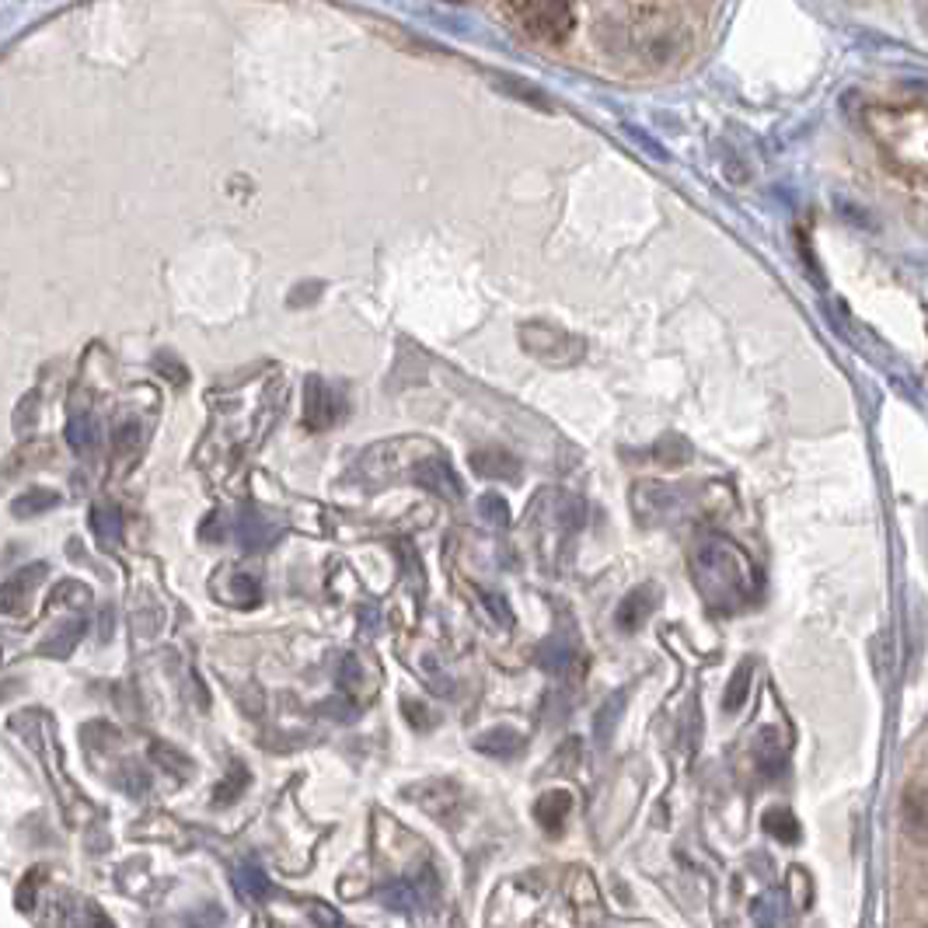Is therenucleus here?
Wrapping results in <instances>:
<instances>
[{"instance_id": "nucleus-1", "label": "nucleus", "mask_w": 928, "mask_h": 928, "mask_svg": "<svg viewBox=\"0 0 928 928\" xmlns=\"http://www.w3.org/2000/svg\"><path fill=\"white\" fill-rule=\"evenodd\" d=\"M600 43L642 70L685 63L699 39V11L677 4H615L600 11Z\"/></svg>"}, {"instance_id": "nucleus-2", "label": "nucleus", "mask_w": 928, "mask_h": 928, "mask_svg": "<svg viewBox=\"0 0 928 928\" xmlns=\"http://www.w3.org/2000/svg\"><path fill=\"white\" fill-rule=\"evenodd\" d=\"M694 583L702 597L719 611H734L743 600H751L754 576L743 551L726 538H709L694 551Z\"/></svg>"}, {"instance_id": "nucleus-3", "label": "nucleus", "mask_w": 928, "mask_h": 928, "mask_svg": "<svg viewBox=\"0 0 928 928\" xmlns=\"http://www.w3.org/2000/svg\"><path fill=\"white\" fill-rule=\"evenodd\" d=\"M521 28L527 39L542 46H562L576 28V8L556 4V0H531V4H503L496 11Z\"/></svg>"}, {"instance_id": "nucleus-4", "label": "nucleus", "mask_w": 928, "mask_h": 928, "mask_svg": "<svg viewBox=\"0 0 928 928\" xmlns=\"http://www.w3.org/2000/svg\"><path fill=\"white\" fill-rule=\"evenodd\" d=\"M521 346L545 367H573L586 356V343L580 335L551 329L545 321H534V325L521 329Z\"/></svg>"}, {"instance_id": "nucleus-5", "label": "nucleus", "mask_w": 928, "mask_h": 928, "mask_svg": "<svg viewBox=\"0 0 928 928\" xmlns=\"http://www.w3.org/2000/svg\"><path fill=\"white\" fill-rule=\"evenodd\" d=\"M346 405L335 388H329L321 378H308L305 384V426L308 430H329L343 419Z\"/></svg>"}, {"instance_id": "nucleus-6", "label": "nucleus", "mask_w": 928, "mask_h": 928, "mask_svg": "<svg viewBox=\"0 0 928 928\" xmlns=\"http://www.w3.org/2000/svg\"><path fill=\"white\" fill-rule=\"evenodd\" d=\"M904 834L918 845H928V782H912L901 796Z\"/></svg>"}, {"instance_id": "nucleus-7", "label": "nucleus", "mask_w": 928, "mask_h": 928, "mask_svg": "<svg viewBox=\"0 0 928 928\" xmlns=\"http://www.w3.org/2000/svg\"><path fill=\"white\" fill-rule=\"evenodd\" d=\"M656 604H659V591H656L653 583L635 586V591L618 604V615H615L618 629H624V632L642 629V624H646V618L656 611Z\"/></svg>"}, {"instance_id": "nucleus-8", "label": "nucleus", "mask_w": 928, "mask_h": 928, "mask_svg": "<svg viewBox=\"0 0 928 928\" xmlns=\"http://www.w3.org/2000/svg\"><path fill=\"white\" fill-rule=\"evenodd\" d=\"M416 481L423 489H430L433 496H443V499H461V481L451 468V461L443 457H426L419 468H416Z\"/></svg>"}, {"instance_id": "nucleus-9", "label": "nucleus", "mask_w": 928, "mask_h": 928, "mask_svg": "<svg viewBox=\"0 0 928 928\" xmlns=\"http://www.w3.org/2000/svg\"><path fill=\"white\" fill-rule=\"evenodd\" d=\"M46 576V566H32V569H22L17 576L8 580V586L0 591V604H4V611L11 618L25 615L28 611V600L35 594V583H39Z\"/></svg>"}, {"instance_id": "nucleus-10", "label": "nucleus", "mask_w": 928, "mask_h": 928, "mask_svg": "<svg viewBox=\"0 0 928 928\" xmlns=\"http://www.w3.org/2000/svg\"><path fill=\"white\" fill-rule=\"evenodd\" d=\"M468 464H472V472L481 475V478H510V481L521 478V461L503 448H478L468 457Z\"/></svg>"}, {"instance_id": "nucleus-11", "label": "nucleus", "mask_w": 928, "mask_h": 928, "mask_svg": "<svg viewBox=\"0 0 928 928\" xmlns=\"http://www.w3.org/2000/svg\"><path fill=\"white\" fill-rule=\"evenodd\" d=\"M569 810H573V796H569V789H548L545 796H538V802H534V817H538V824L548 834L562 831Z\"/></svg>"}, {"instance_id": "nucleus-12", "label": "nucleus", "mask_w": 928, "mask_h": 928, "mask_svg": "<svg viewBox=\"0 0 928 928\" xmlns=\"http://www.w3.org/2000/svg\"><path fill=\"white\" fill-rule=\"evenodd\" d=\"M472 747L478 754H489V758H516L524 751V737L510 726H496V729H486V734H478Z\"/></svg>"}, {"instance_id": "nucleus-13", "label": "nucleus", "mask_w": 928, "mask_h": 928, "mask_svg": "<svg viewBox=\"0 0 928 928\" xmlns=\"http://www.w3.org/2000/svg\"><path fill=\"white\" fill-rule=\"evenodd\" d=\"M238 538L245 548H265L270 542H276V527L259 510H245L238 521Z\"/></svg>"}, {"instance_id": "nucleus-14", "label": "nucleus", "mask_w": 928, "mask_h": 928, "mask_svg": "<svg viewBox=\"0 0 928 928\" xmlns=\"http://www.w3.org/2000/svg\"><path fill=\"white\" fill-rule=\"evenodd\" d=\"M81 635H84V618H81V615H74V618L63 621L60 629L46 639L43 653H46V656H67V653L74 650L78 642H81Z\"/></svg>"}, {"instance_id": "nucleus-15", "label": "nucleus", "mask_w": 928, "mask_h": 928, "mask_svg": "<svg viewBox=\"0 0 928 928\" xmlns=\"http://www.w3.org/2000/svg\"><path fill=\"white\" fill-rule=\"evenodd\" d=\"M235 883H238V890H241V897H248V901H265V897H270V890H273V887H270V877H265L262 866H255V862L238 866Z\"/></svg>"}, {"instance_id": "nucleus-16", "label": "nucleus", "mask_w": 928, "mask_h": 928, "mask_svg": "<svg viewBox=\"0 0 928 928\" xmlns=\"http://www.w3.org/2000/svg\"><path fill=\"white\" fill-rule=\"evenodd\" d=\"M538 664L551 674H562L576 664V650L573 642H562V639H548L545 646L538 650Z\"/></svg>"}, {"instance_id": "nucleus-17", "label": "nucleus", "mask_w": 928, "mask_h": 928, "mask_svg": "<svg viewBox=\"0 0 928 928\" xmlns=\"http://www.w3.org/2000/svg\"><path fill=\"white\" fill-rule=\"evenodd\" d=\"M92 531L102 538V545H112V542L119 538V531H122V513H119V507H112V503L92 507Z\"/></svg>"}, {"instance_id": "nucleus-18", "label": "nucleus", "mask_w": 928, "mask_h": 928, "mask_svg": "<svg viewBox=\"0 0 928 928\" xmlns=\"http://www.w3.org/2000/svg\"><path fill=\"white\" fill-rule=\"evenodd\" d=\"M67 440H70V448L74 451H95L98 448V423H95V416H74L70 419V426H67Z\"/></svg>"}, {"instance_id": "nucleus-19", "label": "nucleus", "mask_w": 928, "mask_h": 928, "mask_svg": "<svg viewBox=\"0 0 928 928\" xmlns=\"http://www.w3.org/2000/svg\"><path fill=\"white\" fill-rule=\"evenodd\" d=\"M248 782H252L248 769H245V764H235V769H230V775L217 785V793H213V802H217V807H230V802H238L241 793L248 789Z\"/></svg>"}, {"instance_id": "nucleus-20", "label": "nucleus", "mask_w": 928, "mask_h": 928, "mask_svg": "<svg viewBox=\"0 0 928 928\" xmlns=\"http://www.w3.org/2000/svg\"><path fill=\"white\" fill-rule=\"evenodd\" d=\"M60 503V496L52 492V489H28L25 496H17L14 499V516H35V513H46V510H52Z\"/></svg>"}, {"instance_id": "nucleus-21", "label": "nucleus", "mask_w": 928, "mask_h": 928, "mask_svg": "<svg viewBox=\"0 0 928 928\" xmlns=\"http://www.w3.org/2000/svg\"><path fill=\"white\" fill-rule=\"evenodd\" d=\"M381 901H384V907H391V912H413V907L419 904L416 887L408 883V880L391 883V887L384 890V894H381Z\"/></svg>"}, {"instance_id": "nucleus-22", "label": "nucleus", "mask_w": 928, "mask_h": 928, "mask_svg": "<svg viewBox=\"0 0 928 928\" xmlns=\"http://www.w3.org/2000/svg\"><path fill=\"white\" fill-rule=\"evenodd\" d=\"M764 831L775 834L778 842H796V837H799V828H796V820H793L789 810H769V813H764Z\"/></svg>"}, {"instance_id": "nucleus-23", "label": "nucleus", "mask_w": 928, "mask_h": 928, "mask_svg": "<svg viewBox=\"0 0 928 928\" xmlns=\"http://www.w3.org/2000/svg\"><path fill=\"white\" fill-rule=\"evenodd\" d=\"M747 691H751V664H743V667L734 674V681H729L726 699H723L726 712H737V709L747 702Z\"/></svg>"}, {"instance_id": "nucleus-24", "label": "nucleus", "mask_w": 928, "mask_h": 928, "mask_svg": "<svg viewBox=\"0 0 928 928\" xmlns=\"http://www.w3.org/2000/svg\"><path fill=\"white\" fill-rule=\"evenodd\" d=\"M112 443H116L119 457H133L140 451V426L136 423H119L116 433H112Z\"/></svg>"}, {"instance_id": "nucleus-25", "label": "nucleus", "mask_w": 928, "mask_h": 928, "mask_svg": "<svg viewBox=\"0 0 928 928\" xmlns=\"http://www.w3.org/2000/svg\"><path fill=\"white\" fill-rule=\"evenodd\" d=\"M478 513L486 516L492 527H507V521H510L507 499H499V496H481L478 499Z\"/></svg>"}, {"instance_id": "nucleus-26", "label": "nucleus", "mask_w": 928, "mask_h": 928, "mask_svg": "<svg viewBox=\"0 0 928 928\" xmlns=\"http://www.w3.org/2000/svg\"><path fill=\"white\" fill-rule=\"evenodd\" d=\"M402 712H405V719L413 723L416 729H433V726H437V716H433V712L426 709L423 702L405 699V702H402Z\"/></svg>"}, {"instance_id": "nucleus-27", "label": "nucleus", "mask_w": 928, "mask_h": 928, "mask_svg": "<svg viewBox=\"0 0 928 928\" xmlns=\"http://www.w3.org/2000/svg\"><path fill=\"white\" fill-rule=\"evenodd\" d=\"M618 712H621V694H615V699L600 709V716H597V723H594L600 743H608V737H611V719H618Z\"/></svg>"}, {"instance_id": "nucleus-28", "label": "nucleus", "mask_w": 928, "mask_h": 928, "mask_svg": "<svg viewBox=\"0 0 928 928\" xmlns=\"http://www.w3.org/2000/svg\"><path fill=\"white\" fill-rule=\"evenodd\" d=\"M43 880H46V872H43V869H32L28 880L17 887V907H22V912H28V907L35 904V901H32V897H35V887H39Z\"/></svg>"}, {"instance_id": "nucleus-29", "label": "nucleus", "mask_w": 928, "mask_h": 928, "mask_svg": "<svg viewBox=\"0 0 928 928\" xmlns=\"http://www.w3.org/2000/svg\"><path fill=\"white\" fill-rule=\"evenodd\" d=\"M154 367H157L160 373H165V378H168L171 384H178V388H182V384L189 381V373H186V367H178V360H175V356H165V353H160V356H157V364H154Z\"/></svg>"}, {"instance_id": "nucleus-30", "label": "nucleus", "mask_w": 928, "mask_h": 928, "mask_svg": "<svg viewBox=\"0 0 928 928\" xmlns=\"http://www.w3.org/2000/svg\"><path fill=\"white\" fill-rule=\"evenodd\" d=\"M81 915H84V928H116L109 918L102 915V907H98V904H92V901H84Z\"/></svg>"}, {"instance_id": "nucleus-31", "label": "nucleus", "mask_w": 928, "mask_h": 928, "mask_svg": "<svg viewBox=\"0 0 928 928\" xmlns=\"http://www.w3.org/2000/svg\"><path fill=\"white\" fill-rule=\"evenodd\" d=\"M318 294H321V283H311V287H308V283H300V287L290 294V308H300V305H305V300L311 305V300H314Z\"/></svg>"}, {"instance_id": "nucleus-32", "label": "nucleus", "mask_w": 928, "mask_h": 928, "mask_svg": "<svg viewBox=\"0 0 928 928\" xmlns=\"http://www.w3.org/2000/svg\"><path fill=\"white\" fill-rule=\"evenodd\" d=\"M674 448H681V440H664L656 448V457L659 461H685L688 457V451H674Z\"/></svg>"}, {"instance_id": "nucleus-33", "label": "nucleus", "mask_w": 928, "mask_h": 928, "mask_svg": "<svg viewBox=\"0 0 928 928\" xmlns=\"http://www.w3.org/2000/svg\"><path fill=\"white\" fill-rule=\"evenodd\" d=\"M486 604L496 611V618H499V621H507V624H510V604H507L503 597H499V594H486Z\"/></svg>"}]
</instances>
